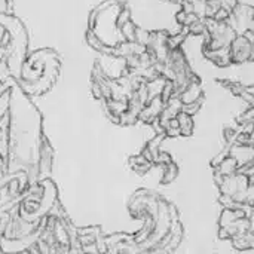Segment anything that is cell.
I'll list each match as a JSON object with an SVG mask.
<instances>
[{"label": "cell", "mask_w": 254, "mask_h": 254, "mask_svg": "<svg viewBox=\"0 0 254 254\" xmlns=\"http://www.w3.org/2000/svg\"><path fill=\"white\" fill-rule=\"evenodd\" d=\"M247 219L250 220V225H252V232H254V205L249 207V216Z\"/></svg>", "instance_id": "cell-12"}, {"label": "cell", "mask_w": 254, "mask_h": 254, "mask_svg": "<svg viewBox=\"0 0 254 254\" xmlns=\"http://www.w3.org/2000/svg\"><path fill=\"white\" fill-rule=\"evenodd\" d=\"M229 156H232L237 161V164L240 165V170L246 168L254 162V146L235 143L229 146Z\"/></svg>", "instance_id": "cell-6"}, {"label": "cell", "mask_w": 254, "mask_h": 254, "mask_svg": "<svg viewBox=\"0 0 254 254\" xmlns=\"http://www.w3.org/2000/svg\"><path fill=\"white\" fill-rule=\"evenodd\" d=\"M179 174H180V168H179V165L173 161V162H170L168 165H164V167H162L161 183L165 185V186H167V185H171V183H174V182L177 180Z\"/></svg>", "instance_id": "cell-10"}, {"label": "cell", "mask_w": 254, "mask_h": 254, "mask_svg": "<svg viewBox=\"0 0 254 254\" xmlns=\"http://www.w3.org/2000/svg\"><path fill=\"white\" fill-rule=\"evenodd\" d=\"M214 182L217 185V190L220 196H226L231 198L234 201L235 196L246 193L250 188V179L243 174V173H237L234 176L229 177H214ZM235 207V204H234Z\"/></svg>", "instance_id": "cell-4"}, {"label": "cell", "mask_w": 254, "mask_h": 254, "mask_svg": "<svg viewBox=\"0 0 254 254\" xmlns=\"http://www.w3.org/2000/svg\"><path fill=\"white\" fill-rule=\"evenodd\" d=\"M9 159L6 173L24 171L30 185L39 180V158L43 140L42 119L19 85L9 88Z\"/></svg>", "instance_id": "cell-1"}, {"label": "cell", "mask_w": 254, "mask_h": 254, "mask_svg": "<svg viewBox=\"0 0 254 254\" xmlns=\"http://www.w3.org/2000/svg\"><path fill=\"white\" fill-rule=\"evenodd\" d=\"M180 100L183 104H192V103H199L202 101V97H204V92H202V88L198 82V79H192L190 83L180 92Z\"/></svg>", "instance_id": "cell-7"}, {"label": "cell", "mask_w": 254, "mask_h": 254, "mask_svg": "<svg viewBox=\"0 0 254 254\" xmlns=\"http://www.w3.org/2000/svg\"><path fill=\"white\" fill-rule=\"evenodd\" d=\"M57 202V188L51 179H40L30 185L16 204L18 216L28 223H42Z\"/></svg>", "instance_id": "cell-2"}, {"label": "cell", "mask_w": 254, "mask_h": 254, "mask_svg": "<svg viewBox=\"0 0 254 254\" xmlns=\"http://www.w3.org/2000/svg\"><path fill=\"white\" fill-rule=\"evenodd\" d=\"M253 48L254 43H252L244 34H238L229 46L232 61L234 63H247V61L253 60Z\"/></svg>", "instance_id": "cell-5"}, {"label": "cell", "mask_w": 254, "mask_h": 254, "mask_svg": "<svg viewBox=\"0 0 254 254\" xmlns=\"http://www.w3.org/2000/svg\"><path fill=\"white\" fill-rule=\"evenodd\" d=\"M214 170V177H229L240 173V165L232 156H226Z\"/></svg>", "instance_id": "cell-8"}, {"label": "cell", "mask_w": 254, "mask_h": 254, "mask_svg": "<svg viewBox=\"0 0 254 254\" xmlns=\"http://www.w3.org/2000/svg\"><path fill=\"white\" fill-rule=\"evenodd\" d=\"M201 107H202V101L199 103H192V104H183V110L185 113L190 115V116H195L201 112Z\"/></svg>", "instance_id": "cell-11"}, {"label": "cell", "mask_w": 254, "mask_h": 254, "mask_svg": "<svg viewBox=\"0 0 254 254\" xmlns=\"http://www.w3.org/2000/svg\"><path fill=\"white\" fill-rule=\"evenodd\" d=\"M28 186V174L24 171L3 174L0 177V211L9 210V205L15 202L18 204Z\"/></svg>", "instance_id": "cell-3"}, {"label": "cell", "mask_w": 254, "mask_h": 254, "mask_svg": "<svg viewBox=\"0 0 254 254\" xmlns=\"http://www.w3.org/2000/svg\"><path fill=\"white\" fill-rule=\"evenodd\" d=\"M177 122H179V128H180V134L182 137H192L195 132V119L193 116L180 112L177 115Z\"/></svg>", "instance_id": "cell-9"}]
</instances>
